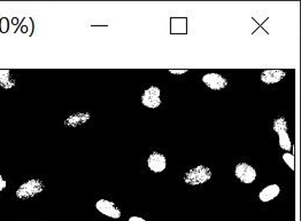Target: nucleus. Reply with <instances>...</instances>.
<instances>
[{
	"label": "nucleus",
	"mask_w": 301,
	"mask_h": 221,
	"mask_svg": "<svg viewBox=\"0 0 301 221\" xmlns=\"http://www.w3.org/2000/svg\"><path fill=\"white\" fill-rule=\"evenodd\" d=\"M147 168L150 171L155 172V173H160V172L164 171L167 168L166 156L161 153H158V151H153L147 158Z\"/></svg>",
	"instance_id": "obj_10"
},
{
	"label": "nucleus",
	"mask_w": 301,
	"mask_h": 221,
	"mask_svg": "<svg viewBox=\"0 0 301 221\" xmlns=\"http://www.w3.org/2000/svg\"><path fill=\"white\" fill-rule=\"evenodd\" d=\"M44 189H45V184L43 183V180L38 178H32L18 186V188L15 191V195L18 199L26 200L36 197L37 195L43 193Z\"/></svg>",
	"instance_id": "obj_1"
},
{
	"label": "nucleus",
	"mask_w": 301,
	"mask_h": 221,
	"mask_svg": "<svg viewBox=\"0 0 301 221\" xmlns=\"http://www.w3.org/2000/svg\"><path fill=\"white\" fill-rule=\"evenodd\" d=\"M212 178V171L203 165H198L189 170L184 175V183L189 186H200Z\"/></svg>",
	"instance_id": "obj_2"
},
{
	"label": "nucleus",
	"mask_w": 301,
	"mask_h": 221,
	"mask_svg": "<svg viewBox=\"0 0 301 221\" xmlns=\"http://www.w3.org/2000/svg\"><path fill=\"white\" fill-rule=\"evenodd\" d=\"M92 118V115L87 111H79L74 112L70 116H68L64 122V125L66 127H69V129H75V127H79L86 124L87 122H90Z\"/></svg>",
	"instance_id": "obj_9"
},
{
	"label": "nucleus",
	"mask_w": 301,
	"mask_h": 221,
	"mask_svg": "<svg viewBox=\"0 0 301 221\" xmlns=\"http://www.w3.org/2000/svg\"><path fill=\"white\" fill-rule=\"evenodd\" d=\"M142 103L149 109H157L161 106V90L157 85H150L142 94Z\"/></svg>",
	"instance_id": "obj_4"
},
{
	"label": "nucleus",
	"mask_w": 301,
	"mask_h": 221,
	"mask_svg": "<svg viewBox=\"0 0 301 221\" xmlns=\"http://www.w3.org/2000/svg\"><path fill=\"white\" fill-rule=\"evenodd\" d=\"M96 209L99 211L101 214L107 215V217L111 219H119L121 217V211L115 205V203L110 202L107 199H99L96 203Z\"/></svg>",
	"instance_id": "obj_7"
},
{
	"label": "nucleus",
	"mask_w": 301,
	"mask_h": 221,
	"mask_svg": "<svg viewBox=\"0 0 301 221\" xmlns=\"http://www.w3.org/2000/svg\"><path fill=\"white\" fill-rule=\"evenodd\" d=\"M202 83L213 91L224 90L229 85V82H228L227 78L216 72H210L202 76Z\"/></svg>",
	"instance_id": "obj_5"
},
{
	"label": "nucleus",
	"mask_w": 301,
	"mask_h": 221,
	"mask_svg": "<svg viewBox=\"0 0 301 221\" xmlns=\"http://www.w3.org/2000/svg\"><path fill=\"white\" fill-rule=\"evenodd\" d=\"M237 179L242 184H252L256 179V171L249 163H238L235 169Z\"/></svg>",
	"instance_id": "obj_6"
},
{
	"label": "nucleus",
	"mask_w": 301,
	"mask_h": 221,
	"mask_svg": "<svg viewBox=\"0 0 301 221\" xmlns=\"http://www.w3.org/2000/svg\"><path fill=\"white\" fill-rule=\"evenodd\" d=\"M7 187V181L4 179V176L0 174V193H2L3 190H5V188Z\"/></svg>",
	"instance_id": "obj_15"
},
{
	"label": "nucleus",
	"mask_w": 301,
	"mask_h": 221,
	"mask_svg": "<svg viewBox=\"0 0 301 221\" xmlns=\"http://www.w3.org/2000/svg\"><path fill=\"white\" fill-rule=\"evenodd\" d=\"M273 129L278 134V142L280 148L284 149L285 151L292 150V142H291L288 133V122H286L284 117H277L274 120Z\"/></svg>",
	"instance_id": "obj_3"
},
{
	"label": "nucleus",
	"mask_w": 301,
	"mask_h": 221,
	"mask_svg": "<svg viewBox=\"0 0 301 221\" xmlns=\"http://www.w3.org/2000/svg\"><path fill=\"white\" fill-rule=\"evenodd\" d=\"M279 193H280V188L278 185H270V186H267L266 188H264L260 191L259 198L261 202L267 203L277 197Z\"/></svg>",
	"instance_id": "obj_11"
},
{
	"label": "nucleus",
	"mask_w": 301,
	"mask_h": 221,
	"mask_svg": "<svg viewBox=\"0 0 301 221\" xmlns=\"http://www.w3.org/2000/svg\"><path fill=\"white\" fill-rule=\"evenodd\" d=\"M16 86V81L11 70L0 69V87L4 90H12Z\"/></svg>",
	"instance_id": "obj_12"
},
{
	"label": "nucleus",
	"mask_w": 301,
	"mask_h": 221,
	"mask_svg": "<svg viewBox=\"0 0 301 221\" xmlns=\"http://www.w3.org/2000/svg\"><path fill=\"white\" fill-rule=\"evenodd\" d=\"M286 76V72L280 69H267L260 75V79L266 85H275L283 81Z\"/></svg>",
	"instance_id": "obj_8"
},
{
	"label": "nucleus",
	"mask_w": 301,
	"mask_h": 221,
	"mask_svg": "<svg viewBox=\"0 0 301 221\" xmlns=\"http://www.w3.org/2000/svg\"><path fill=\"white\" fill-rule=\"evenodd\" d=\"M129 221H146V220L140 217H137V215H133V217L129 218Z\"/></svg>",
	"instance_id": "obj_16"
},
{
	"label": "nucleus",
	"mask_w": 301,
	"mask_h": 221,
	"mask_svg": "<svg viewBox=\"0 0 301 221\" xmlns=\"http://www.w3.org/2000/svg\"><path fill=\"white\" fill-rule=\"evenodd\" d=\"M283 160L285 162V164L289 166V168L294 171L295 169V160H294V156L291 153H285L283 155Z\"/></svg>",
	"instance_id": "obj_13"
},
{
	"label": "nucleus",
	"mask_w": 301,
	"mask_h": 221,
	"mask_svg": "<svg viewBox=\"0 0 301 221\" xmlns=\"http://www.w3.org/2000/svg\"><path fill=\"white\" fill-rule=\"evenodd\" d=\"M189 70L187 69H171V70H169V72L172 73V75H175V76H182V75H184V73H186Z\"/></svg>",
	"instance_id": "obj_14"
}]
</instances>
